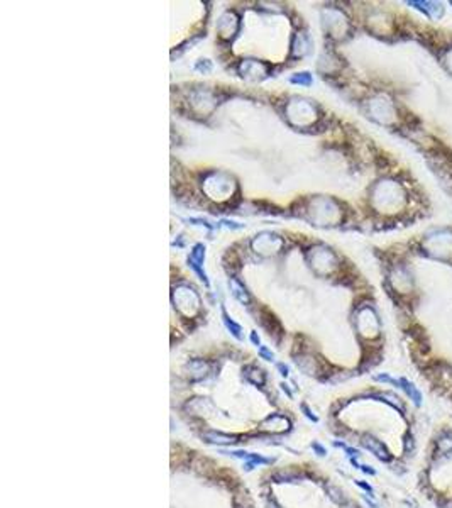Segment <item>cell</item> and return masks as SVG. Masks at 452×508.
<instances>
[{"label":"cell","mask_w":452,"mask_h":508,"mask_svg":"<svg viewBox=\"0 0 452 508\" xmlns=\"http://www.w3.org/2000/svg\"><path fill=\"white\" fill-rule=\"evenodd\" d=\"M359 444H361V447H364L366 451H369L376 459L385 462V464H391L395 461V456L390 453V449L386 447L385 442L379 441L378 437H374L373 434H362L359 437Z\"/></svg>","instance_id":"cell-1"},{"label":"cell","mask_w":452,"mask_h":508,"mask_svg":"<svg viewBox=\"0 0 452 508\" xmlns=\"http://www.w3.org/2000/svg\"><path fill=\"white\" fill-rule=\"evenodd\" d=\"M398 381H400V390H402V392L406 395V398H410V402L413 403L415 408H420V406H422V400H423L420 390H418L411 381L406 380V378H398Z\"/></svg>","instance_id":"cell-2"},{"label":"cell","mask_w":452,"mask_h":508,"mask_svg":"<svg viewBox=\"0 0 452 508\" xmlns=\"http://www.w3.org/2000/svg\"><path fill=\"white\" fill-rule=\"evenodd\" d=\"M402 451H403V456H405L406 459L413 457L415 453H417V437H415L413 427H408V429L405 430V434H403Z\"/></svg>","instance_id":"cell-3"},{"label":"cell","mask_w":452,"mask_h":508,"mask_svg":"<svg viewBox=\"0 0 452 508\" xmlns=\"http://www.w3.org/2000/svg\"><path fill=\"white\" fill-rule=\"evenodd\" d=\"M201 437H203L208 444H234V442H237L234 435H227L222 432H205Z\"/></svg>","instance_id":"cell-4"},{"label":"cell","mask_w":452,"mask_h":508,"mask_svg":"<svg viewBox=\"0 0 452 508\" xmlns=\"http://www.w3.org/2000/svg\"><path fill=\"white\" fill-rule=\"evenodd\" d=\"M390 469H391V473H395L397 476H405V474L408 473V462H406L405 456H402V457H398V459L395 457V461L391 462Z\"/></svg>","instance_id":"cell-5"},{"label":"cell","mask_w":452,"mask_h":508,"mask_svg":"<svg viewBox=\"0 0 452 508\" xmlns=\"http://www.w3.org/2000/svg\"><path fill=\"white\" fill-rule=\"evenodd\" d=\"M327 493H329V498L332 500L334 503H337V505H341V507H344L346 503L349 502V500L346 498L344 491L337 486H327Z\"/></svg>","instance_id":"cell-6"},{"label":"cell","mask_w":452,"mask_h":508,"mask_svg":"<svg viewBox=\"0 0 452 508\" xmlns=\"http://www.w3.org/2000/svg\"><path fill=\"white\" fill-rule=\"evenodd\" d=\"M432 503H434L435 508H451V495H446L439 491V493L432 498Z\"/></svg>","instance_id":"cell-7"},{"label":"cell","mask_w":452,"mask_h":508,"mask_svg":"<svg viewBox=\"0 0 452 508\" xmlns=\"http://www.w3.org/2000/svg\"><path fill=\"white\" fill-rule=\"evenodd\" d=\"M224 322H225V325H227V329L231 330V332L236 336L237 339H241V327L237 324H234V322L229 318L227 315H225V312H224Z\"/></svg>","instance_id":"cell-8"},{"label":"cell","mask_w":452,"mask_h":508,"mask_svg":"<svg viewBox=\"0 0 452 508\" xmlns=\"http://www.w3.org/2000/svg\"><path fill=\"white\" fill-rule=\"evenodd\" d=\"M354 483H356V485H357L359 488H361V490H364L371 498H374V488L371 486L368 481H361V479H356Z\"/></svg>","instance_id":"cell-9"},{"label":"cell","mask_w":452,"mask_h":508,"mask_svg":"<svg viewBox=\"0 0 452 508\" xmlns=\"http://www.w3.org/2000/svg\"><path fill=\"white\" fill-rule=\"evenodd\" d=\"M301 410H303V413H305V417H306V418H310V420H312V422H315V423L318 422V417H317L315 413L312 412V410L308 408V406L305 405V403H301Z\"/></svg>","instance_id":"cell-10"},{"label":"cell","mask_w":452,"mask_h":508,"mask_svg":"<svg viewBox=\"0 0 452 508\" xmlns=\"http://www.w3.org/2000/svg\"><path fill=\"white\" fill-rule=\"evenodd\" d=\"M259 354H261V357L266 359V361H273L274 359V354L268 348H259Z\"/></svg>","instance_id":"cell-11"},{"label":"cell","mask_w":452,"mask_h":508,"mask_svg":"<svg viewBox=\"0 0 452 508\" xmlns=\"http://www.w3.org/2000/svg\"><path fill=\"white\" fill-rule=\"evenodd\" d=\"M346 454H347V457H361V451H359V449H356V447H349V446H347L346 447Z\"/></svg>","instance_id":"cell-12"},{"label":"cell","mask_w":452,"mask_h":508,"mask_svg":"<svg viewBox=\"0 0 452 508\" xmlns=\"http://www.w3.org/2000/svg\"><path fill=\"white\" fill-rule=\"evenodd\" d=\"M312 449L315 451V454L317 456H320V457H324V456L327 454V449L324 446H320L318 442H312Z\"/></svg>","instance_id":"cell-13"},{"label":"cell","mask_w":452,"mask_h":508,"mask_svg":"<svg viewBox=\"0 0 452 508\" xmlns=\"http://www.w3.org/2000/svg\"><path fill=\"white\" fill-rule=\"evenodd\" d=\"M359 469L362 471L364 474H369V476H376V469H374L373 466H368V464H361V467Z\"/></svg>","instance_id":"cell-14"},{"label":"cell","mask_w":452,"mask_h":508,"mask_svg":"<svg viewBox=\"0 0 452 508\" xmlns=\"http://www.w3.org/2000/svg\"><path fill=\"white\" fill-rule=\"evenodd\" d=\"M362 500H364V502H366V505H368L369 508H379L378 503H374L373 500H369L368 495H362Z\"/></svg>","instance_id":"cell-15"},{"label":"cell","mask_w":452,"mask_h":508,"mask_svg":"<svg viewBox=\"0 0 452 508\" xmlns=\"http://www.w3.org/2000/svg\"><path fill=\"white\" fill-rule=\"evenodd\" d=\"M278 369H280L281 371V374H283V376L286 378V376H288V366H285L283 364V362H278Z\"/></svg>","instance_id":"cell-16"},{"label":"cell","mask_w":452,"mask_h":508,"mask_svg":"<svg viewBox=\"0 0 452 508\" xmlns=\"http://www.w3.org/2000/svg\"><path fill=\"white\" fill-rule=\"evenodd\" d=\"M334 447H339V449H346L347 444H346V442H342V441H334Z\"/></svg>","instance_id":"cell-17"},{"label":"cell","mask_w":452,"mask_h":508,"mask_svg":"<svg viewBox=\"0 0 452 508\" xmlns=\"http://www.w3.org/2000/svg\"><path fill=\"white\" fill-rule=\"evenodd\" d=\"M251 341H252V342H254V344H256V346H259V337H257V336H256V334H254V332L251 334Z\"/></svg>","instance_id":"cell-18"},{"label":"cell","mask_w":452,"mask_h":508,"mask_svg":"<svg viewBox=\"0 0 452 508\" xmlns=\"http://www.w3.org/2000/svg\"><path fill=\"white\" fill-rule=\"evenodd\" d=\"M281 386H283V390L286 392V395H288V397H292V392H290V390H288V385H285V383H281Z\"/></svg>","instance_id":"cell-19"}]
</instances>
